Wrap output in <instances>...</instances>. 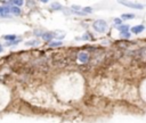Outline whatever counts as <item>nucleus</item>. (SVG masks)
I'll return each mask as SVG.
<instances>
[{
  "label": "nucleus",
  "mask_w": 146,
  "mask_h": 123,
  "mask_svg": "<svg viewBox=\"0 0 146 123\" xmlns=\"http://www.w3.org/2000/svg\"><path fill=\"white\" fill-rule=\"evenodd\" d=\"M21 42V38H17L16 40H13V41H7L6 42V46H14V45H17Z\"/></svg>",
  "instance_id": "1a4fd4ad"
},
{
  "label": "nucleus",
  "mask_w": 146,
  "mask_h": 123,
  "mask_svg": "<svg viewBox=\"0 0 146 123\" xmlns=\"http://www.w3.org/2000/svg\"><path fill=\"white\" fill-rule=\"evenodd\" d=\"M4 39L7 40V41H13V40H16L17 37L14 36V34H9V36H4Z\"/></svg>",
  "instance_id": "9d476101"
},
{
  "label": "nucleus",
  "mask_w": 146,
  "mask_h": 123,
  "mask_svg": "<svg viewBox=\"0 0 146 123\" xmlns=\"http://www.w3.org/2000/svg\"><path fill=\"white\" fill-rule=\"evenodd\" d=\"M93 28L98 33H105L107 31V23L105 21H103V20H97V21L94 22Z\"/></svg>",
  "instance_id": "f257e3e1"
},
{
  "label": "nucleus",
  "mask_w": 146,
  "mask_h": 123,
  "mask_svg": "<svg viewBox=\"0 0 146 123\" xmlns=\"http://www.w3.org/2000/svg\"><path fill=\"white\" fill-rule=\"evenodd\" d=\"M11 13H13L14 15H20L22 12H21L20 7H16V6H14V7H11Z\"/></svg>",
  "instance_id": "0eeeda50"
},
{
  "label": "nucleus",
  "mask_w": 146,
  "mask_h": 123,
  "mask_svg": "<svg viewBox=\"0 0 146 123\" xmlns=\"http://www.w3.org/2000/svg\"><path fill=\"white\" fill-rule=\"evenodd\" d=\"M14 5L16 7H21L23 4H24V0H9L8 1V5Z\"/></svg>",
  "instance_id": "423d86ee"
},
{
  "label": "nucleus",
  "mask_w": 146,
  "mask_h": 123,
  "mask_svg": "<svg viewBox=\"0 0 146 123\" xmlns=\"http://www.w3.org/2000/svg\"><path fill=\"white\" fill-rule=\"evenodd\" d=\"M120 36H121L122 38H127V39H128V38L130 37V33H129L128 31H127V32H120Z\"/></svg>",
  "instance_id": "dca6fc26"
},
{
  "label": "nucleus",
  "mask_w": 146,
  "mask_h": 123,
  "mask_svg": "<svg viewBox=\"0 0 146 123\" xmlns=\"http://www.w3.org/2000/svg\"><path fill=\"white\" fill-rule=\"evenodd\" d=\"M118 1H119L121 5H123V6H126V7H129V8H134V9H143V8H144V6L140 5V4L130 3V1H127V0H118Z\"/></svg>",
  "instance_id": "f03ea898"
},
{
  "label": "nucleus",
  "mask_w": 146,
  "mask_h": 123,
  "mask_svg": "<svg viewBox=\"0 0 146 123\" xmlns=\"http://www.w3.org/2000/svg\"><path fill=\"white\" fill-rule=\"evenodd\" d=\"M40 1H41V3H45V4H46V3H48V1H49V0H40Z\"/></svg>",
  "instance_id": "a211bd4d"
},
{
  "label": "nucleus",
  "mask_w": 146,
  "mask_h": 123,
  "mask_svg": "<svg viewBox=\"0 0 146 123\" xmlns=\"http://www.w3.org/2000/svg\"><path fill=\"white\" fill-rule=\"evenodd\" d=\"M114 24H115V25L122 24V20H121V18H114Z\"/></svg>",
  "instance_id": "f3484780"
},
{
  "label": "nucleus",
  "mask_w": 146,
  "mask_h": 123,
  "mask_svg": "<svg viewBox=\"0 0 146 123\" xmlns=\"http://www.w3.org/2000/svg\"><path fill=\"white\" fill-rule=\"evenodd\" d=\"M134 17H135L134 14H123V15L121 16L122 20H131V18H134Z\"/></svg>",
  "instance_id": "f8f14e48"
},
{
  "label": "nucleus",
  "mask_w": 146,
  "mask_h": 123,
  "mask_svg": "<svg viewBox=\"0 0 146 123\" xmlns=\"http://www.w3.org/2000/svg\"><path fill=\"white\" fill-rule=\"evenodd\" d=\"M0 53H3V46L0 45Z\"/></svg>",
  "instance_id": "6ab92c4d"
},
{
  "label": "nucleus",
  "mask_w": 146,
  "mask_h": 123,
  "mask_svg": "<svg viewBox=\"0 0 146 123\" xmlns=\"http://www.w3.org/2000/svg\"><path fill=\"white\" fill-rule=\"evenodd\" d=\"M51 9H54V11H62L63 9V7H62V5H59V4H57V3H54V4H51Z\"/></svg>",
  "instance_id": "6e6552de"
},
{
  "label": "nucleus",
  "mask_w": 146,
  "mask_h": 123,
  "mask_svg": "<svg viewBox=\"0 0 146 123\" xmlns=\"http://www.w3.org/2000/svg\"><path fill=\"white\" fill-rule=\"evenodd\" d=\"M39 43H40V41H39L38 39L32 40V41H28V42H25V45H26V46H38Z\"/></svg>",
  "instance_id": "9b49d317"
},
{
  "label": "nucleus",
  "mask_w": 146,
  "mask_h": 123,
  "mask_svg": "<svg viewBox=\"0 0 146 123\" xmlns=\"http://www.w3.org/2000/svg\"><path fill=\"white\" fill-rule=\"evenodd\" d=\"M62 45H63L62 41H53V42L49 43L50 47H59V46H62Z\"/></svg>",
  "instance_id": "ddd939ff"
},
{
  "label": "nucleus",
  "mask_w": 146,
  "mask_h": 123,
  "mask_svg": "<svg viewBox=\"0 0 146 123\" xmlns=\"http://www.w3.org/2000/svg\"><path fill=\"white\" fill-rule=\"evenodd\" d=\"M78 59L81 63H87L89 61V55L87 53H85V51H81V53L78 54Z\"/></svg>",
  "instance_id": "7ed1b4c3"
},
{
  "label": "nucleus",
  "mask_w": 146,
  "mask_h": 123,
  "mask_svg": "<svg viewBox=\"0 0 146 123\" xmlns=\"http://www.w3.org/2000/svg\"><path fill=\"white\" fill-rule=\"evenodd\" d=\"M144 30H145V26L144 25H136V26H132L131 28V32L134 34H138V33L143 32Z\"/></svg>",
  "instance_id": "39448f33"
},
{
  "label": "nucleus",
  "mask_w": 146,
  "mask_h": 123,
  "mask_svg": "<svg viewBox=\"0 0 146 123\" xmlns=\"http://www.w3.org/2000/svg\"><path fill=\"white\" fill-rule=\"evenodd\" d=\"M54 38H56V33L55 32H46V33H42V39L46 40V41H50Z\"/></svg>",
  "instance_id": "20e7f679"
},
{
  "label": "nucleus",
  "mask_w": 146,
  "mask_h": 123,
  "mask_svg": "<svg viewBox=\"0 0 146 123\" xmlns=\"http://www.w3.org/2000/svg\"><path fill=\"white\" fill-rule=\"evenodd\" d=\"M129 29V25H122V26H119V31L120 32H127Z\"/></svg>",
  "instance_id": "4468645a"
},
{
  "label": "nucleus",
  "mask_w": 146,
  "mask_h": 123,
  "mask_svg": "<svg viewBox=\"0 0 146 123\" xmlns=\"http://www.w3.org/2000/svg\"><path fill=\"white\" fill-rule=\"evenodd\" d=\"M0 1H3V3H5V1H7V3H8V1H9V0H0Z\"/></svg>",
  "instance_id": "aec40b11"
},
{
  "label": "nucleus",
  "mask_w": 146,
  "mask_h": 123,
  "mask_svg": "<svg viewBox=\"0 0 146 123\" xmlns=\"http://www.w3.org/2000/svg\"><path fill=\"white\" fill-rule=\"evenodd\" d=\"M82 12L87 15V14H90V13H93V8H90V7H85L84 9H82Z\"/></svg>",
  "instance_id": "2eb2a0df"
}]
</instances>
